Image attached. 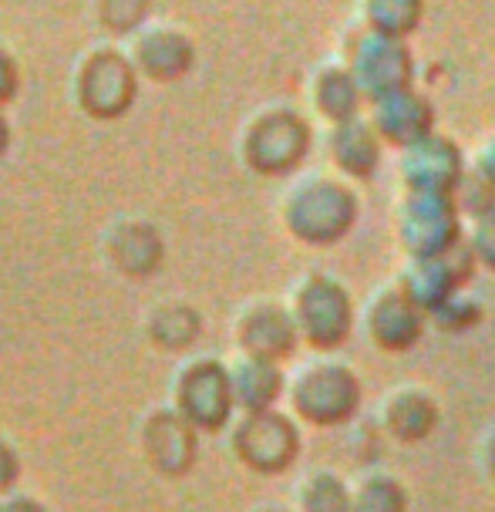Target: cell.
<instances>
[{
    "mask_svg": "<svg viewBox=\"0 0 495 512\" xmlns=\"http://www.w3.org/2000/svg\"><path fill=\"white\" fill-rule=\"evenodd\" d=\"M361 381L337 361H310L290 381V405L310 425H341L357 411Z\"/></svg>",
    "mask_w": 495,
    "mask_h": 512,
    "instance_id": "cell-1",
    "label": "cell"
},
{
    "mask_svg": "<svg viewBox=\"0 0 495 512\" xmlns=\"http://www.w3.org/2000/svg\"><path fill=\"white\" fill-rule=\"evenodd\" d=\"M300 304L314 310H297L300 331H307V341L314 347H334L344 341L347 327H351V310L347 297L334 287V280H320V287L300 290Z\"/></svg>",
    "mask_w": 495,
    "mask_h": 512,
    "instance_id": "cell-4",
    "label": "cell"
},
{
    "mask_svg": "<svg viewBox=\"0 0 495 512\" xmlns=\"http://www.w3.org/2000/svg\"><path fill=\"white\" fill-rule=\"evenodd\" d=\"M368 334L384 351H401L418 337L415 304L401 294H378L368 304Z\"/></svg>",
    "mask_w": 495,
    "mask_h": 512,
    "instance_id": "cell-5",
    "label": "cell"
},
{
    "mask_svg": "<svg viewBox=\"0 0 495 512\" xmlns=\"http://www.w3.org/2000/svg\"><path fill=\"white\" fill-rule=\"evenodd\" d=\"M479 469L495 486V425L485 428V435L479 438Z\"/></svg>",
    "mask_w": 495,
    "mask_h": 512,
    "instance_id": "cell-8",
    "label": "cell"
},
{
    "mask_svg": "<svg viewBox=\"0 0 495 512\" xmlns=\"http://www.w3.org/2000/svg\"><path fill=\"white\" fill-rule=\"evenodd\" d=\"M347 486H351V512H408V492L391 472H357Z\"/></svg>",
    "mask_w": 495,
    "mask_h": 512,
    "instance_id": "cell-7",
    "label": "cell"
},
{
    "mask_svg": "<svg viewBox=\"0 0 495 512\" xmlns=\"http://www.w3.org/2000/svg\"><path fill=\"white\" fill-rule=\"evenodd\" d=\"M378 425L381 432L398 445H418L435 432L438 425V405L418 384H401L391 388L378 405Z\"/></svg>",
    "mask_w": 495,
    "mask_h": 512,
    "instance_id": "cell-2",
    "label": "cell"
},
{
    "mask_svg": "<svg viewBox=\"0 0 495 512\" xmlns=\"http://www.w3.org/2000/svg\"><path fill=\"white\" fill-rule=\"evenodd\" d=\"M263 512H283V509H263Z\"/></svg>",
    "mask_w": 495,
    "mask_h": 512,
    "instance_id": "cell-9",
    "label": "cell"
},
{
    "mask_svg": "<svg viewBox=\"0 0 495 512\" xmlns=\"http://www.w3.org/2000/svg\"><path fill=\"white\" fill-rule=\"evenodd\" d=\"M236 448H240L243 462H250L263 472H277L297 455V428L290 425L287 415L260 411V415H250V422L243 425Z\"/></svg>",
    "mask_w": 495,
    "mask_h": 512,
    "instance_id": "cell-3",
    "label": "cell"
},
{
    "mask_svg": "<svg viewBox=\"0 0 495 512\" xmlns=\"http://www.w3.org/2000/svg\"><path fill=\"white\" fill-rule=\"evenodd\" d=\"M293 512H351V486L327 469L307 472L293 486Z\"/></svg>",
    "mask_w": 495,
    "mask_h": 512,
    "instance_id": "cell-6",
    "label": "cell"
}]
</instances>
